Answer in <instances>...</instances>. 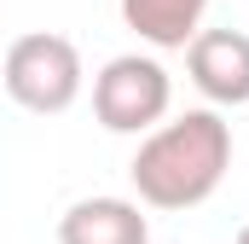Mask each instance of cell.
I'll use <instances>...</instances> for the list:
<instances>
[{
    "label": "cell",
    "instance_id": "obj_6",
    "mask_svg": "<svg viewBox=\"0 0 249 244\" xmlns=\"http://www.w3.org/2000/svg\"><path fill=\"white\" fill-rule=\"evenodd\" d=\"M209 0H122V23L157 53H180L197 41Z\"/></svg>",
    "mask_w": 249,
    "mask_h": 244
},
{
    "label": "cell",
    "instance_id": "obj_2",
    "mask_svg": "<svg viewBox=\"0 0 249 244\" xmlns=\"http://www.w3.org/2000/svg\"><path fill=\"white\" fill-rule=\"evenodd\" d=\"M81 53L70 35L53 29H29L0 53V87L12 93V105H23L29 117H58L81 99Z\"/></svg>",
    "mask_w": 249,
    "mask_h": 244
},
{
    "label": "cell",
    "instance_id": "obj_1",
    "mask_svg": "<svg viewBox=\"0 0 249 244\" xmlns=\"http://www.w3.org/2000/svg\"><path fill=\"white\" fill-rule=\"evenodd\" d=\"M232 169V122L220 111H186L139 140L127 181L145 209H197Z\"/></svg>",
    "mask_w": 249,
    "mask_h": 244
},
{
    "label": "cell",
    "instance_id": "obj_7",
    "mask_svg": "<svg viewBox=\"0 0 249 244\" xmlns=\"http://www.w3.org/2000/svg\"><path fill=\"white\" fill-rule=\"evenodd\" d=\"M232 244H249V227H244V233H238V239H232Z\"/></svg>",
    "mask_w": 249,
    "mask_h": 244
},
{
    "label": "cell",
    "instance_id": "obj_5",
    "mask_svg": "<svg viewBox=\"0 0 249 244\" xmlns=\"http://www.w3.org/2000/svg\"><path fill=\"white\" fill-rule=\"evenodd\" d=\"M58 244H151V221L133 198H75L58 215Z\"/></svg>",
    "mask_w": 249,
    "mask_h": 244
},
{
    "label": "cell",
    "instance_id": "obj_4",
    "mask_svg": "<svg viewBox=\"0 0 249 244\" xmlns=\"http://www.w3.org/2000/svg\"><path fill=\"white\" fill-rule=\"evenodd\" d=\"M191 87L209 99V111H232L249 105V35L244 29H197V41L186 47Z\"/></svg>",
    "mask_w": 249,
    "mask_h": 244
},
{
    "label": "cell",
    "instance_id": "obj_3",
    "mask_svg": "<svg viewBox=\"0 0 249 244\" xmlns=\"http://www.w3.org/2000/svg\"><path fill=\"white\" fill-rule=\"evenodd\" d=\"M168 105H174V81H168L162 59H151V53H116L93 76V117L105 134L145 140L151 128H162Z\"/></svg>",
    "mask_w": 249,
    "mask_h": 244
}]
</instances>
